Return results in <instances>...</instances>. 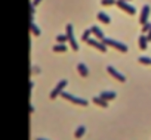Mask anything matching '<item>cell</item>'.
Here are the masks:
<instances>
[{
	"label": "cell",
	"instance_id": "obj_25",
	"mask_svg": "<svg viewBox=\"0 0 151 140\" xmlns=\"http://www.w3.org/2000/svg\"><path fill=\"white\" fill-rule=\"evenodd\" d=\"M147 40H148V41H151V28L148 30V34H147Z\"/></svg>",
	"mask_w": 151,
	"mask_h": 140
},
{
	"label": "cell",
	"instance_id": "obj_8",
	"mask_svg": "<svg viewBox=\"0 0 151 140\" xmlns=\"http://www.w3.org/2000/svg\"><path fill=\"white\" fill-rule=\"evenodd\" d=\"M150 12H151V8H150L148 5H145V6L142 8V11H141V16H139V22H141V25L145 24V22H148Z\"/></svg>",
	"mask_w": 151,
	"mask_h": 140
},
{
	"label": "cell",
	"instance_id": "obj_14",
	"mask_svg": "<svg viewBox=\"0 0 151 140\" xmlns=\"http://www.w3.org/2000/svg\"><path fill=\"white\" fill-rule=\"evenodd\" d=\"M77 71H79V74H80L82 77H88V74H89V69H88V66H86L83 62H80V63L77 65Z\"/></svg>",
	"mask_w": 151,
	"mask_h": 140
},
{
	"label": "cell",
	"instance_id": "obj_17",
	"mask_svg": "<svg viewBox=\"0 0 151 140\" xmlns=\"http://www.w3.org/2000/svg\"><path fill=\"white\" fill-rule=\"evenodd\" d=\"M68 50V47H67V44L65 43H56L55 46H53V52H67Z\"/></svg>",
	"mask_w": 151,
	"mask_h": 140
},
{
	"label": "cell",
	"instance_id": "obj_20",
	"mask_svg": "<svg viewBox=\"0 0 151 140\" xmlns=\"http://www.w3.org/2000/svg\"><path fill=\"white\" fill-rule=\"evenodd\" d=\"M56 41H58V43H65V41H67V36H65V34L56 36Z\"/></svg>",
	"mask_w": 151,
	"mask_h": 140
},
{
	"label": "cell",
	"instance_id": "obj_15",
	"mask_svg": "<svg viewBox=\"0 0 151 140\" xmlns=\"http://www.w3.org/2000/svg\"><path fill=\"white\" fill-rule=\"evenodd\" d=\"M86 133V127L85 125H79L77 128H76V133H74V137L76 139H82Z\"/></svg>",
	"mask_w": 151,
	"mask_h": 140
},
{
	"label": "cell",
	"instance_id": "obj_16",
	"mask_svg": "<svg viewBox=\"0 0 151 140\" xmlns=\"http://www.w3.org/2000/svg\"><path fill=\"white\" fill-rule=\"evenodd\" d=\"M30 30H31V33H33V36H36V37H40V34H42V31H40V28L37 27V24L31 19V24H30Z\"/></svg>",
	"mask_w": 151,
	"mask_h": 140
},
{
	"label": "cell",
	"instance_id": "obj_13",
	"mask_svg": "<svg viewBox=\"0 0 151 140\" xmlns=\"http://www.w3.org/2000/svg\"><path fill=\"white\" fill-rule=\"evenodd\" d=\"M92 102H93L95 105L101 106V108H108V102L104 100V99H101L99 96H93V97H92Z\"/></svg>",
	"mask_w": 151,
	"mask_h": 140
},
{
	"label": "cell",
	"instance_id": "obj_3",
	"mask_svg": "<svg viewBox=\"0 0 151 140\" xmlns=\"http://www.w3.org/2000/svg\"><path fill=\"white\" fill-rule=\"evenodd\" d=\"M65 36H67V40L71 44V49L77 52L79 50V43H77V40H76V37H74V28H73L71 24H67V27H65Z\"/></svg>",
	"mask_w": 151,
	"mask_h": 140
},
{
	"label": "cell",
	"instance_id": "obj_19",
	"mask_svg": "<svg viewBox=\"0 0 151 140\" xmlns=\"http://www.w3.org/2000/svg\"><path fill=\"white\" fill-rule=\"evenodd\" d=\"M138 60L144 65H151V58H148V56H139Z\"/></svg>",
	"mask_w": 151,
	"mask_h": 140
},
{
	"label": "cell",
	"instance_id": "obj_5",
	"mask_svg": "<svg viewBox=\"0 0 151 140\" xmlns=\"http://www.w3.org/2000/svg\"><path fill=\"white\" fill-rule=\"evenodd\" d=\"M107 72H108L113 78H116L117 81H120V83H124V81H126V77H124L122 72H119L117 69H116L114 66H111V65H108V66H107Z\"/></svg>",
	"mask_w": 151,
	"mask_h": 140
},
{
	"label": "cell",
	"instance_id": "obj_28",
	"mask_svg": "<svg viewBox=\"0 0 151 140\" xmlns=\"http://www.w3.org/2000/svg\"><path fill=\"white\" fill-rule=\"evenodd\" d=\"M124 2H129V0H124Z\"/></svg>",
	"mask_w": 151,
	"mask_h": 140
},
{
	"label": "cell",
	"instance_id": "obj_11",
	"mask_svg": "<svg viewBox=\"0 0 151 140\" xmlns=\"http://www.w3.org/2000/svg\"><path fill=\"white\" fill-rule=\"evenodd\" d=\"M96 18H98V21H99V22H102V24H105V25L111 22V18H110V15H107L105 12H98Z\"/></svg>",
	"mask_w": 151,
	"mask_h": 140
},
{
	"label": "cell",
	"instance_id": "obj_26",
	"mask_svg": "<svg viewBox=\"0 0 151 140\" xmlns=\"http://www.w3.org/2000/svg\"><path fill=\"white\" fill-rule=\"evenodd\" d=\"M33 71H34V74H37V72H39V68H36V66H33Z\"/></svg>",
	"mask_w": 151,
	"mask_h": 140
},
{
	"label": "cell",
	"instance_id": "obj_12",
	"mask_svg": "<svg viewBox=\"0 0 151 140\" xmlns=\"http://www.w3.org/2000/svg\"><path fill=\"white\" fill-rule=\"evenodd\" d=\"M138 44H139V49L141 50H147L148 49V40H147V36L142 34L139 38H138Z\"/></svg>",
	"mask_w": 151,
	"mask_h": 140
},
{
	"label": "cell",
	"instance_id": "obj_2",
	"mask_svg": "<svg viewBox=\"0 0 151 140\" xmlns=\"http://www.w3.org/2000/svg\"><path fill=\"white\" fill-rule=\"evenodd\" d=\"M105 46H111V47H114V49H117L119 52H123V53H126L129 49H127V46L124 44V43H122V41H117V40H114V38H110V37H104L102 40H101Z\"/></svg>",
	"mask_w": 151,
	"mask_h": 140
},
{
	"label": "cell",
	"instance_id": "obj_7",
	"mask_svg": "<svg viewBox=\"0 0 151 140\" xmlns=\"http://www.w3.org/2000/svg\"><path fill=\"white\" fill-rule=\"evenodd\" d=\"M67 84H68V81H67V80H61V81L56 84V87L50 92V99H56V97L61 95V92L67 87Z\"/></svg>",
	"mask_w": 151,
	"mask_h": 140
},
{
	"label": "cell",
	"instance_id": "obj_1",
	"mask_svg": "<svg viewBox=\"0 0 151 140\" xmlns=\"http://www.w3.org/2000/svg\"><path fill=\"white\" fill-rule=\"evenodd\" d=\"M59 96H61V97H64L65 100H68V102L74 103V105H82V106H88V103H89V102H88L86 99H83V97H79V96H74V95H71V93H68V92H65V90H62Z\"/></svg>",
	"mask_w": 151,
	"mask_h": 140
},
{
	"label": "cell",
	"instance_id": "obj_27",
	"mask_svg": "<svg viewBox=\"0 0 151 140\" xmlns=\"http://www.w3.org/2000/svg\"><path fill=\"white\" fill-rule=\"evenodd\" d=\"M36 140H47V139H43V137H37Z\"/></svg>",
	"mask_w": 151,
	"mask_h": 140
},
{
	"label": "cell",
	"instance_id": "obj_18",
	"mask_svg": "<svg viewBox=\"0 0 151 140\" xmlns=\"http://www.w3.org/2000/svg\"><path fill=\"white\" fill-rule=\"evenodd\" d=\"M91 37H92V31H91V28H89V30H85V31L82 33V40H83V41H88Z\"/></svg>",
	"mask_w": 151,
	"mask_h": 140
},
{
	"label": "cell",
	"instance_id": "obj_4",
	"mask_svg": "<svg viewBox=\"0 0 151 140\" xmlns=\"http://www.w3.org/2000/svg\"><path fill=\"white\" fill-rule=\"evenodd\" d=\"M116 5H117L122 11L127 12L129 15H135V14H136V9H135L132 5H129L127 2H124V0H116Z\"/></svg>",
	"mask_w": 151,
	"mask_h": 140
},
{
	"label": "cell",
	"instance_id": "obj_23",
	"mask_svg": "<svg viewBox=\"0 0 151 140\" xmlns=\"http://www.w3.org/2000/svg\"><path fill=\"white\" fill-rule=\"evenodd\" d=\"M40 2H42V0H33V2H31V5H33V6H37Z\"/></svg>",
	"mask_w": 151,
	"mask_h": 140
},
{
	"label": "cell",
	"instance_id": "obj_22",
	"mask_svg": "<svg viewBox=\"0 0 151 140\" xmlns=\"http://www.w3.org/2000/svg\"><path fill=\"white\" fill-rule=\"evenodd\" d=\"M151 28V24L150 22H145V24H142V34H145V33H148V30Z\"/></svg>",
	"mask_w": 151,
	"mask_h": 140
},
{
	"label": "cell",
	"instance_id": "obj_21",
	"mask_svg": "<svg viewBox=\"0 0 151 140\" xmlns=\"http://www.w3.org/2000/svg\"><path fill=\"white\" fill-rule=\"evenodd\" d=\"M101 5L102 6H111V5H116V0H102Z\"/></svg>",
	"mask_w": 151,
	"mask_h": 140
},
{
	"label": "cell",
	"instance_id": "obj_6",
	"mask_svg": "<svg viewBox=\"0 0 151 140\" xmlns=\"http://www.w3.org/2000/svg\"><path fill=\"white\" fill-rule=\"evenodd\" d=\"M89 46H92V47H95V49H98L99 52H102V53H105L107 52V46L101 41V40H98V38H93V37H91L88 41H86Z\"/></svg>",
	"mask_w": 151,
	"mask_h": 140
},
{
	"label": "cell",
	"instance_id": "obj_24",
	"mask_svg": "<svg viewBox=\"0 0 151 140\" xmlns=\"http://www.w3.org/2000/svg\"><path fill=\"white\" fill-rule=\"evenodd\" d=\"M30 14H31V16H33V15L36 14V11H34V6H33V5L30 6Z\"/></svg>",
	"mask_w": 151,
	"mask_h": 140
},
{
	"label": "cell",
	"instance_id": "obj_9",
	"mask_svg": "<svg viewBox=\"0 0 151 140\" xmlns=\"http://www.w3.org/2000/svg\"><path fill=\"white\" fill-rule=\"evenodd\" d=\"M99 97L108 102V100L116 99V97H117V93H116V92H113V90H104V92H101V93H99Z\"/></svg>",
	"mask_w": 151,
	"mask_h": 140
},
{
	"label": "cell",
	"instance_id": "obj_10",
	"mask_svg": "<svg viewBox=\"0 0 151 140\" xmlns=\"http://www.w3.org/2000/svg\"><path fill=\"white\" fill-rule=\"evenodd\" d=\"M91 31H92V34L95 36V38H98V40H102V38L105 37L104 31H102L98 25H92V27H91Z\"/></svg>",
	"mask_w": 151,
	"mask_h": 140
}]
</instances>
